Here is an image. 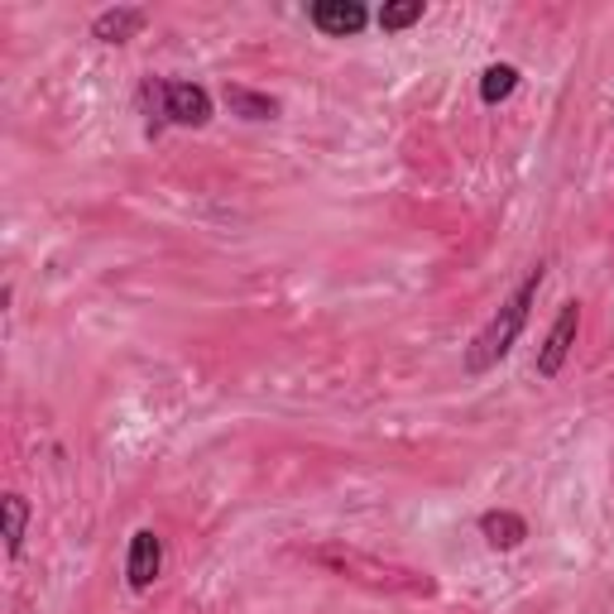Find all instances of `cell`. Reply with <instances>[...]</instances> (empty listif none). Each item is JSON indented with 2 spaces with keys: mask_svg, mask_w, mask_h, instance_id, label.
I'll list each match as a JSON object with an SVG mask.
<instances>
[{
  "mask_svg": "<svg viewBox=\"0 0 614 614\" xmlns=\"http://www.w3.org/2000/svg\"><path fill=\"white\" fill-rule=\"evenodd\" d=\"M538 288H542V264L514 288V298L494 312L490 327L471 341V351H466V369H471V375H485L494 361H504V355H509V346L518 341V331H524V322H528V308H532V298H538Z\"/></svg>",
  "mask_w": 614,
  "mask_h": 614,
  "instance_id": "6da1fadb",
  "label": "cell"
},
{
  "mask_svg": "<svg viewBox=\"0 0 614 614\" xmlns=\"http://www.w3.org/2000/svg\"><path fill=\"white\" fill-rule=\"evenodd\" d=\"M222 97H226V106L236 115H246V121H274V115H279V101L260 97V91H250V87H226Z\"/></svg>",
  "mask_w": 614,
  "mask_h": 614,
  "instance_id": "9c48e42d",
  "label": "cell"
},
{
  "mask_svg": "<svg viewBox=\"0 0 614 614\" xmlns=\"http://www.w3.org/2000/svg\"><path fill=\"white\" fill-rule=\"evenodd\" d=\"M365 5H355V0H317L312 5V25L322 34H336V39H346V34H361L365 29Z\"/></svg>",
  "mask_w": 614,
  "mask_h": 614,
  "instance_id": "8992f818",
  "label": "cell"
},
{
  "mask_svg": "<svg viewBox=\"0 0 614 614\" xmlns=\"http://www.w3.org/2000/svg\"><path fill=\"white\" fill-rule=\"evenodd\" d=\"M576 327H581V308L576 303H562V317H557V327L548 331V346L538 351V375L542 379H552L562 369V361L572 355V341H576Z\"/></svg>",
  "mask_w": 614,
  "mask_h": 614,
  "instance_id": "5b68a950",
  "label": "cell"
},
{
  "mask_svg": "<svg viewBox=\"0 0 614 614\" xmlns=\"http://www.w3.org/2000/svg\"><path fill=\"white\" fill-rule=\"evenodd\" d=\"M5 552L10 557H20V548H25V518H29V504L25 494H5Z\"/></svg>",
  "mask_w": 614,
  "mask_h": 614,
  "instance_id": "8fae6325",
  "label": "cell"
},
{
  "mask_svg": "<svg viewBox=\"0 0 614 614\" xmlns=\"http://www.w3.org/2000/svg\"><path fill=\"white\" fill-rule=\"evenodd\" d=\"M322 562L336 566L341 576H351V581H369L379 590H409V596H433V581L418 572H403V566H389V562H375V557H361V552H336L327 548L322 552Z\"/></svg>",
  "mask_w": 614,
  "mask_h": 614,
  "instance_id": "7a4b0ae2",
  "label": "cell"
},
{
  "mask_svg": "<svg viewBox=\"0 0 614 614\" xmlns=\"http://www.w3.org/2000/svg\"><path fill=\"white\" fill-rule=\"evenodd\" d=\"M418 20H423V0H393V5L379 10V29H389V34L418 25Z\"/></svg>",
  "mask_w": 614,
  "mask_h": 614,
  "instance_id": "7c38bea8",
  "label": "cell"
},
{
  "mask_svg": "<svg viewBox=\"0 0 614 614\" xmlns=\"http://www.w3.org/2000/svg\"><path fill=\"white\" fill-rule=\"evenodd\" d=\"M480 532H485V542H490L494 552H514L518 542L528 538V524L518 514H509V509H490V514L480 518Z\"/></svg>",
  "mask_w": 614,
  "mask_h": 614,
  "instance_id": "52a82bcc",
  "label": "cell"
},
{
  "mask_svg": "<svg viewBox=\"0 0 614 614\" xmlns=\"http://www.w3.org/2000/svg\"><path fill=\"white\" fill-rule=\"evenodd\" d=\"M140 29H145V10H135V5L106 10V15H97V25H91V34H97L101 43H125V39H135Z\"/></svg>",
  "mask_w": 614,
  "mask_h": 614,
  "instance_id": "ba28073f",
  "label": "cell"
},
{
  "mask_svg": "<svg viewBox=\"0 0 614 614\" xmlns=\"http://www.w3.org/2000/svg\"><path fill=\"white\" fill-rule=\"evenodd\" d=\"M514 87H518V67H509V63H494L480 73V101L485 106H500Z\"/></svg>",
  "mask_w": 614,
  "mask_h": 614,
  "instance_id": "30bf717a",
  "label": "cell"
},
{
  "mask_svg": "<svg viewBox=\"0 0 614 614\" xmlns=\"http://www.w3.org/2000/svg\"><path fill=\"white\" fill-rule=\"evenodd\" d=\"M159 566H164V542H159L154 528H140L130 538V557H125V576H130L135 590H149L159 576Z\"/></svg>",
  "mask_w": 614,
  "mask_h": 614,
  "instance_id": "277c9868",
  "label": "cell"
},
{
  "mask_svg": "<svg viewBox=\"0 0 614 614\" xmlns=\"http://www.w3.org/2000/svg\"><path fill=\"white\" fill-rule=\"evenodd\" d=\"M164 121L173 125H206L212 121V97L197 83H164Z\"/></svg>",
  "mask_w": 614,
  "mask_h": 614,
  "instance_id": "3957f363",
  "label": "cell"
}]
</instances>
